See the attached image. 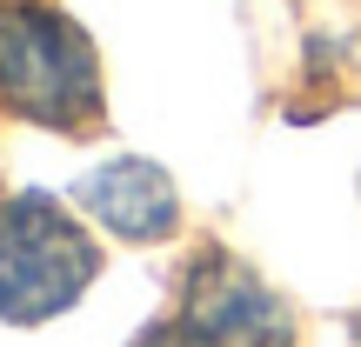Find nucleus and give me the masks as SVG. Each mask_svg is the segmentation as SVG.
Returning <instances> with one entry per match:
<instances>
[{"label": "nucleus", "mask_w": 361, "mask_h": 347, "mask_svg": "<svg viewBox=\"0 0 361 347\" xmlns=\"http://www.w3.org/2000/svg\"><path fill=\"white\" fill-rule=\"evenodd\" d=\"M0 101L20 120L80 134L101 120V53L61 7H0Z\"/></svg>", "instance_id": "f257e3e1"}, {"label": "nucleus", "mask_w": 361, "mask_h": 347, "mask_svg": "<svg viewBox=\"0 0 361 347\" xmlns=\"http://www.w3.org/2000/svg\"><path fill=\"white\" fill-rule=\"evenodd\" d=\"M94 274H101V247L54 194H0V321H54L94 287Z\"/></svg>", "instance_id": "f03ea898"}, {"label": "nucleus", "mask_w": 361, "mask_h": 347, "mask_svg": "<svg viewBox=\"0 0 361 347\" xmlns=\"http://www.w3.org/2000/svg\"><path fill=\"white\" fill-rule=\"evenodd\" d=\"M174 327L194 347H295V314L281 308V294L221 247L188 267Z\"/></svg>", "instance_id": "7ed1b4c3"}, {"label": "nucleus", "mask_w": 361, "mask_h": 347, "mask_svg": "<svg viewBox=\"0 0 361 347\" xmlns=\"http://www.w3.org/2000/svg\"><path fill=\"white\" fill-rule=\"evenodd\" d=\"M80 214L94 220L101 234H114V241H168V234L180 227V194L168 168H154V160L141 154H121V160H101L94 174H80L74 187Z\"/></svg>", "instance_id": "20e7f679"}, {"label": "nucleus", "mask_w": 361, "mask_h": 347, "mask_svg": "<svg viewBox=\"0 0 361 347\" xmlns=\"http://www.w3.org/2000/svg\"><path fill=\"white\" fill-rule=\"evenodd\" d=\"M134 347H194V341H188V334H180V327L168 321V327H147V334L134 341Z\"/></svg>", "instance_id": "39448f33"}, {"label": "nucleus", "mask_w": 361, "mask_h": 347, "mask_svg": "<svg viewBox=\"0 0 361 347\" xmlns=\"http://www.w3.org/2000/svg\"><path fill=\"white\" fill-rule=\"evenodd\" d=\"M355 334H361V327H355Z\"/></svg>", "instance_id": "423d86ee"}]
</instances>
